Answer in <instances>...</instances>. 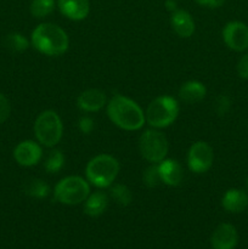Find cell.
Segmentation results:
<instances>
[{"label": "cell", "mask_w": 248, "mask_h": 249, "mask_svg": "<svg viewBox=\"0 0 248 249\" xmlns=\"http://www.w3.org/2000/svg\"><path fill=\"white\" fill-rule=\"evenodd\" d=\"M10 114H11V105H10L9 99L0 92V124L6 122Z\"/></svg>", "instance_id": "26"}, {"label": "cell", "mask_w": 248, "mask_h": 249, "mask_svg": "<svg viewBox=\"0 0 248 249\" xmlns=\"http://www.w3.org/2000/svg\"><path fill=\"white\" fill-rule=\"evenodd\" d=\"M196 1L201 6L209 7V9H216V7L223 6L226 2V0H196Z\"/></svg>", "instance_id": "29"}, {"label": "cell", "mask_w": 248, "mask_h": 249, "mask_svg": "<svg viewBox=\"0 0 248 249\" xmlns=\"http://www.w3.org/2000/svg\"><path fill=\"white\" fill-rule=\"evenodd\" d=\"M111 197L118 206L128 207L133 202V194L130 189L123 184H116L111 189Z\"/></svg>", "instance_id": "22"}, {"label": "cell", "mask_w": 248, "mask_h": 249, "mask_svg": "<svg viewBox=\"0 0 248 249\" xmlns=\"http://www.w3.org/2000/svg\"><path fill=\"white\" fill-rule=\"evenodd\" d=\"M231 108V99L228 95H220L215 101V112L218 116H225Z\"/></svg>", "instance_id": "25"}, {"label": "cell", "mask_w": 248, "mask_h": 249, "mask_svg": "<svg viewBox=\"0 0 248 249\" xmlns=\"http://www.w3.org/2000/svg\"><path fill=\"white\" fill-rule=\"evenodd\" d=\"M61 14L72 21H82L87 18L90 11L89 0H57Z\"/></svg>", "instance_id": "12"}, {"label": "cell", "mask_w": 248, "mask_h": 249, "mask_svg": "<svg viewBox=\"0 0 248 249\" xmlns=\"http://www.w3.org/2000/svg\"><path fill=\"white\" fill-rule=\"evenodd\" d=\"M246 191H247V194H248V178H247V180H246Z\"/></svg>", "instance_id": "31"}, {"label": "cell", "mask_w": 248, "mask_h": 249, "mask_svg": "<svg viewBox=\"0 0 248 249\" xmlns=\"http://www.w3.org/2000/svg\"><path fill=\"white\" fill-rule=\"evenodd\" d=\"M63 165H65V155L60 150L51 151L44 163V168L49 174H56L62 169Z\"/></svg>", "instance_id": "23"}, {"label": "cell", "mask_w": 248, "mask_h": 249, "mask_svg": "<svg viewBox=\"0 0 248 249\" xmlns=\"http://www.w3.org/2000/svg\"><path fill=\"white\" fill-rule=\"evenodd\" d=\"M170 24L175 33L181 38H190L195 33V21L191 15L186 10L177 9L172 12L170 16Z\"/></svg>", "instance_id": "15"}, {"label": "cell", "mask_w": 248, "mask_h": 249, "mask_svg": "<svg viewBox=\"0 0 248 249\" xmlns=\"http://www.w3.org/2000/svg\"><path fill=\"white\" fill-rule=\"evenodd\" d=\"M77 105L84 112H97L107 105V97L99 89H88L78 96Z\"/></svg>", "instance_id": "14"}, {"label": "cell", "mask_w": 248, "mask_h": 249, "mask_svg": "<svg viewBox=\"0 0 248 249\" xmlns=\"http://www.w3.org/2000/svg\"><path fill=\"white\" fill-rule=\"evenodd\" d=\"M237 73L242 79H248V53H245L238 61Z\"/></svg>", "instance_id": "28"}, {"label": "cell", "mask_w": 248, "mask_h": 249, "mask_svg": "<svg viewBox=\"0 0 248 249\" xmlns=\"http://www.w3.org/2000/svg\"><path fill=\"white\" fill-rule=\"evenodd\" d=\"M84 202V213L95 218V216H100L105 213L108 207L109 198L108 195H106L105 192L96 191L90 194Z\"/></svg>", "instance_id": "18"}, {"label": "cell", "mask_w": 248, "mask_h": 249, "mask_svg": "<svg viewBox=\"0 0 248 249\" xmlns=\"http://www.w3.org/2000/svg\"><path fill=\"white\" fill-rule=\"evenodd\" d=\"M238 235L235 226L231 224H220L212 235L211 243L213 249H233L237 245Z\"/></svg>", "instance_id": "11"}, {"label": "cell", "mask_w": 248, "mask_h": 249, "mask_svg": "<svg viewBox=\"0 0 248 249\" xmlns=\"http://www.w3.org/2000/svg\"><path fill=\"white\" fill-rule=\"evenodd\" d=\"M90 195V186L88 180L82 177L71 175L61 179L53 189V197L57 202L67 206L80 204Z\"/></svg>", "instance_id": "6"}, {"label": "cell", "mask_w": 248, "mask_h": 249, "mask_svg": "<svg viewBox=\"0 0 248 249\" xmlns=\"http://www.w3.org/2000/svg\"><path fill=\"white\" fill-rule=\"evenodd\" d=\"M50 187L44 180L41 179H32L24 186V194L33 198L43 199L50 195Z\"/></svg>", "instance_id": "19"}, {"label": "cell", "mask_w": 248, "mask_h": 249, "mask_svg": "<svg viewBox=\"0 0 248 249\" xmlns=\"http://www.w3.org/2000/svg\"><path fill=\"white\" fill-rule=\"evenodd\" d=\"M223 39L229 49L237 53L248 49V26L243 22H229L223 29Z\"/></svg>", "instance_id": "9"}, {"label": "cell", "mask_w": 248, "mask_h": 249, "mask_svg": "<svg viewBox=\"0 0 248 249\" xmlns=\"http://www.w3.org/2000/svg\"><path fill=\"white\" fill-rule=\"evenodd\" d=\"M43 157V150L35 141L24 140L14 150V158L22 167H33L38 164Z\"/></svg>", "instance_id": "10"}, {"label": "cell", "mask_w": 248, "mask_h": 249, "mask_svg": "<svg viewBox=\"0 0 248 249\" xmlns=\"http://www.w3.org/2000/svg\"><path fill=\"white\" fill-rule=\"evenodd\" d=\"M139 150L147 162L157 164L167 157L169 143L164 134L155 128L148 129L143 131L139 139Z\"/></svg>", "instance_id": "7"}, {"label": "cell", "mask_w": 248, "mask_h": 249, "mask_svg": "<svg viewBox=\"0 0 248 249\" xmlns=\"http://www.w3.org/2000/svg\"><path fill=\"white\" fill-rule=\"evenodd\" d=\"M32 45L46 56H60L67 51L70 39L60 26L53 23H40L31 36Z\"/></svg>", "instance_id": "2"}, {"label": "cell", "mask_w": 248, "mask_h": 249, "mask_svg": "<svg viewBox=\"0 0 248 249\" xmlns=\"http://www.w3.org/2000/svg\"><path fill=\"white\" fill-rule=\"evenodd\" d=\"M221 206L229 213H241L248 206V194L238 189L228 190L221 198Z\"/></svg>", "instance_id": "16"}, {"label": "cell", "mask_w": 248, "mask_h": 249, "mask_svg": "<svg viewBox=\"0 0 248 249\" xmlns=\"http://www.w3.org/2000/svg\"><path fill=\"white\" fill-rule=\"evenodd\" d=\"M179 102L177 99L163 95V96L156 97L150 102L146 109V122L148 125L156 129H163L169 126L175 122L179 116Z\"/></svg>", "instance_id": "4"}, {"label": "cell", "mask_w": 248, "mask_h": 249, "mask_svg": "<svg viewBox=\"0 0 248 249\" xmlns=\"http://www.w3.org/2000/svg\"><path fill=\"white\" fill-rule=\"evenodd\" d=\"M5 46L14 53H23L29 48V41L23 34L10 33L5 36Z\"/></svg>", "instance_id": "20"}, {"label": "cell", "mask_w": 248, "mask_h": 249, "mask_svg": "<svg viewBox=\"0 0 248 249\" xmlns=\"http://www.w3.org/2000/svg\"><path fill=\"white\" fill-rule=\"evenodd\" d=\"M78 128H79V130L82 131L83 134L89 135V134L92 133V130H94L95 123L94 121H92V118H90V117L88 116H83L82 118L79 119V122H78Z\"/></svg>", "instance_id": "27"}, {"label": "cell", "mask_w": 248, "mask_h": 249, "mask_svg": "<svg viewBox=\"0 0 248 249\" xmlns=\"http://www.w3.org/2000/svg\"><path fill=\"white\" fill-rule=\"evenodd\" d=\"M55 0H32L29 9L35 18H44L55 10Z\"/></svg>", "instance_id": "21"}, {"label": "cell", "mask_w": 248, "mask_h": 249, "mask_svg": "<svg viewBox=\"0 0 248 249\" xmlns=\"http://www.w3.org/2000/svg\"><path fill=\"white\" fill-rule=\"evenodd\" d=\"M121 165L113 156L102 153L95 156L85 167V177L88 182L99 189L111 186L118 177Z\"/></svg>", "instance_id": "3"}, {"label": "cell", "mask_w": 248, "mask_h": 249, "mask_svg": "<svg viewBox=\"0 0 248 249\" xmlns=\"http://www.w3.org/2000/svg\"><path fill=\"white\" fill-rule=\"evenodd\" d=\"M206 87L197 80H189V82L184 83L179 89V97L185 104H198L206 97Z\"/></svg>", "instance_id": "17"}, {"label": "cell", "mask_w": 248, "mask_h": 249, "mask_svg": "<svg viewBox=\"0 0 248 249\" xmlns=\"http://www.w3.org/2000/svg\"><path fill=\"white\" fill-rule=\"evenodd\" d=\"M165 7H167L168 11L174 12L175 10H177V0H167V1H165Z\"/></svg>", "instance_id": "30"}, {"label": "cell", "mask_w": 248, "mask_h": 249, "mask_svg": "<svg viewBox=\"0 0 248 249\" xmlns=\"http://www.w3.org/2000/svg\"><path fill=\"white\" fill-rule=\"evenodd\" d=\"M160 180L167 186H177L181 184L184 178V170L180 163L175 160H163L158 163Z\"/></svg>", "instance_id": "13"}, {"label": "cell", "mask_w": 248, "mask_h": 249, "mask_svg": "<svg viewBox=\"0 0 248 249\" xmlns=\"http://www.w3.org/2000/svg\"><path fill=\"white\" fill-rule=\"evenodd\" d=\"M142 181L147 187H156L162 182L159 175V170H158V163L157 164H152L145 169L142 174Z\"/></svg>", "instance_id": "24"}, {"label": "cell", "mask_w": 248, "mask_h": 249, "mask_svg": "<svg viewBox=\"0 0 248 249\" xmlns=\"http://www.w3.org/2000/svg\"><path fill=\"white\" fill-rule=\"evenodd\" d=\"M107 116L112 123L126 131L139 130L146 123L142 108L134 100L114 95L107 104Z\"/></svg>", "instance_id": "1"}, {"label": "cell", "mask_w": 248, "mask_h": 249, "mask_svg": "<svg viewBox=\"0 0 248 249\" xmlns=\"http://www.w3.org/2000/svg\"><path fill=\"white\" fill-rule=\"evenodd\" d=\"M214 152L212 146L206 141H197L192 143L187 152V165L192 173L203 174L213 165Z\"/></svg>", "instance_id": "8"}, {"label": "cell", "mask_w": 248, "mask_h": 249, "mask_svg": "<svg viewBox=\"0 0 248 249\" xmlns=\"http://www.w3.org/2000/svg\"><path fill=\"white\" fill-rule=\"evenodd\" d=\"M63 124L55 111L46 109L34 122V135L45 147H55L62 139Z\"/></svg>", "instance_id": "5"}]
</instances>
